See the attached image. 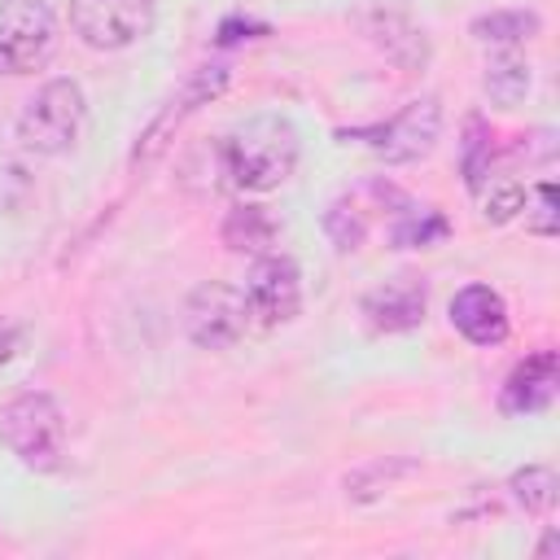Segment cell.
<instances>
[{
	"mask_svg": "<svg viewBox=\"0 0 560 560\" xmlns=\"http://www.w3.org/2000/svg\"><path fill=\"white\" fill-rule=\"evenodd\" d=\"M219 171L223 184L236 192H271L280 188L302 153L298 127L284 114H254L245 122H236L223 140H219Z\"/></svg>",
	"mask_w": 560,
	"mask_h": 560,
	"instance_id": "cell-1",
	"label": "cell"
},
{
	"mask_svg": "<svg viewBox=\"0 0 560 560\" xmlns=\"http://www.w3.org/2000/svg\"><path fill=\"white\" fill-rule=\"evenodd\" d=\"M0 442L9 446V455L35 472H52L61 468L66 455V416L57 407L52 394L44 389H26L13 402H4L0 411Z\"/></svg>",
	"mask_w": 560,
	"mask_h": 560,
	"instance_id": "cell-2",
	"label": "cell"
},
{
	"mask_svg": "<svg viewBox=\"0 0 560 560\" xmlns=\"http://www.w3.org/2000/svg\"><path fill=\"white\" fill-rule=\"evenodd\" d=\"M83 122H88V96H83V88L74 79H48L22 105V114H18V140H22L26 153L57 158V153L74 149V140L83 136Z\"/></svg>",
	"mask_w": 560,
	"mask_h": 560,
	"instance_id": "cell-3",
	"label": "cell"
},
{
	"mask_svg": "<svg viewBox=\"0 0 560 560\" xmlns=\"http://www.w3.org/2000/svg\"><path fill=\"white\" fill-rule=\"evenodd\" d=\"M57 48V18L44 0H0V74H35Z\"/></svg>",
	"mask_w": 560,
	"mask_h": 560,
	"instance_id": "cell-4",
	"label": "cell"
},
{
	"mask_svg": "<svg viewBox=\"0 0 560 560\" xmlns=\"http://www.w3.org/2000/svg\"><path fill=\"white\" fill-rule=\"evenodd\" d=\"M438 131H442V101L438 96H416L398 114H389L385 122L363 127V131H341V136H359L381 162L398 166V162L424 158L438 144Z\"/></svg>",
	"mask_w": 560,
	"mask_h": 560,
	"instance_id": "cell-5",
	"label": "cell"
},
{
	"mask_svg": "<svg viewBox=\"0 0 560 560\" xmlns=\"http://www.w3.org/2000/svg\"><path fill=\"white\" fill-rule=\"evenodd\" d=\"M158 22V0H70V26L88 48L118 52L144 39Z\"/></svg>",
	"mask_w": 560,
	"mask_h": 560,
	"instance_id": "cell-6",
	"label": "cell"
},
{
	"mask_svg": "<svg viewBox=\"0 0 560 560\" xmlns=\"http://www.w3.org/2000/svg\"><path fill=\"white\" fill-rule=\"evenodd\" d=\"M184 328L201 350H228L245 337L249 328V306L245 293L236 284L223 280H206L188 293L184 302Z\"/></svg>",
	"mask_w": 560,
	"mask_h": 560,
	"instance_id": "cell-7",
	"label": "cell"
},
{
	"mask_svg": "<svg viewBox=\"0 0 560 560\" xmlns=\"http://www.w3.org/2000/svg\"><path fill=\"white\" fill-rule=\"evenodd\" d=\"M241 293H245L249 319H258L267 328L289 324L302 311V271L289 254H258Z\"/></svg>",
	"mask_w": 560,
	"mask_h": 560,
	"instance_id": "cell-8",
	"label": "cell"
},
{
	"mask_svg": "<svg viewBox=\"0 0 560 560\" xmlns=\"http://www.w3.org/2000/svg\"><path fill=\"white\" fill-rule=\"evenodd\" d=\"M556 381H560V359H556V350H534V354H525V359L508 372L503 394H499V407H503L508 416H538V411L551 407Z\"/></svg>",
	"mask_w": 560,
	"mask_h": 560,
	"instance_id": "cell-9",
	"label": "cell"
},
{
	"mask_svg": "<svg viewBox=\"0 0 560 560\" xmlns=\"http://www.w3.org/2000/svg\"><path fill=\"white\" fill-rule=\"evenodd\" d=\"M424 306H429V289L416 276H394L376 289L363 293V315L372 319V328L381 332H407L424 324Z\"/></svg>",
	"mask_w": 560,
	"mask_h": 560,
	"instance_id": "cell-10",
	"label": "cell"
},
{
	"mask_svg": "<svg viewBox=\"0 0 560 560\" xmlns=\"http://www.w3.org/2000/svg\"><path fill=\"white\" fill-rule=\"evenodd\" d=\"M451 324L472 346H499L508 337V302L490 284H464L451 298Z\"/></svg>",
	"mask_w": 560,
	"mask_h": 560,
	"instance_id": "cell-11",
	"label": "cell"
},
{
	"mask_svg": "<svg viewBox=\"0 0 560 560\" xmlns=\"http://www.w3.org/2000/svg\"><path fill=\"white\" fill-rule=\"evenodd\" d=\"M219 236H223L228 249L258 258V254H271V245L280 241V223L267 214V206H249V201H245V206H232V210H228Z\"/></svg>",
	"mask_w": 560,
	"mask_h": 560,
	"instance_id": "cell-12",
	"label": "cell"
},
{
	"mask_svg": "<svg viewBox=\"0 0 560 560\" xmlns=\"http://www.w3.org/2000/svg\"><path fill=\"white\" fill-rule=\"evenodd\" d=\"M481 88H486V96H490L494 105L512 109V105H516V101L529 92V66H525V57H521L516 48H503V52H494V57L486 61Z\"/></svg>",
	"mask_w": 560,
	"mask_h": 560,
	"instance_id": "cell-13",
	"label": "cell"
},
{
	"mask_svg": "<svg viewBox=\"0 0 560 560\" xmlns=\"http://www.w3.org/2000/svg\"><path fill=\"white\" fill-rule=\"evenodd\" d=\"M472 35L481 44H494V48H516V44L538 35V13H529V9H499V13L477 18Z\"/></svg>",
	"mask_w": 560,
	"mask_h": 560,
	"instance_id": "cell-14",
	"label": "cell"
},
{
	"mask_svg": "<svg viewBox=\"0 0 560 560\" xmlns=\"http://www.w3.org/2000/svg\"><path fill=\"white\" fill-rule=\"evenodd\" d=\"M494 166V136H490V122L481 114H468L464 122V144H459V171H464V184L468 192L481 188V179L490 175Z\"/></svg>",
	"mask_w": 560,
	"mask_h": 560,
	"instance_id": "cell-15",
	"label": "cell"
},
{
	"mask_svg": "<svg viewBox=\"0 0 560 560\" xmlns=\"http://www.w3.org/2000/svg\"><path fill=\"white\" fill-rule=\"evenodd\" d=\"M446 232H451V223L442 219V210H433V206H407L398 214V223L389 228V241L398 249H416V245L424 249V245H438Z\"/></svg>",
	"mask_w": 560,
	"mask_h": 560,
	"instance_id": "cell-16",
	"label": "cell"
},
{
	"mask_svg": "<svg viewBox=\"0 0 560 560\" xmlns=\"http://www.w3.org/2000/svg\"><path fill=\"white\" fill-rule=\"evenodd\" d=\"M508 490H512V499H516L525 512H551L560 481H556V472H551L547 464H525V468H516V472L508 477Z\"/></svg>",
	"mask_w": 560,
	"mask_h": 560,
	"instance_id": "cell-17",
	"label": "cell"
},
{
	"mask_svg": "<svg viewBox=\"0 0 560 560\" xmlns=\"http://www.w3.org/2000/svg\"><path fill=\"white\" fill-rule=\"evenodd\" d=\"M521 210H525V228L534 236H556L560 232V192H556L551 179L525 188V206Z\"/></svg>",
	"mask_w": 560,
	"mask_h": 560,
	"instance_id": "cell-18",
	"label": "cell"
},
{
	"mask_svg": "<svg viewBox=\"0 0 560 560\" xmlns=\"http://www.w3.org/2000/svg\"><path fill=\"white\" fill-rule=\"evenodd\" d=\"M472 197H481V214H486L490 223H508V219L521 214V206H525V188H521L516 179H494V175H486Z\"/></svg>",
	"mask_w": 560,
	"mask_h": 560,
	"instance_id": "cell-19",
	"label": "cell"
},
{
	"mask_svg": "<svg viewBox=\"0 0 560 560\" xmlns=\"http://www.w3.org/2000/svg\"><path fill=\"white\" fill-rule=\"evenodd\" d=\"M324 228H328L337 249H359L363 236H368V223H363V214L350 201H332V210L324 214Z\"/></svg>",
	"mask_w": 560,
	"mask_h": 560,
	"instance_id": "cell-20",
	"label": "cell"
},
{
	"mask_svg": "<svg viewBox=\"0 0 560 560\" xmlns=\"http://www.w3.org/2000/svg\"><path fill=\"white\" fill-rule=\"evenodd\" d=\"M18 346H22V328H13V324H4V319H0V368L18 354Z\"/></svg>",
	"mask_w": 560,
	"mask_h": 560,
	"instance_id": "cell-21",
	"label": "cell"
},
{
	"mask_svg": "<svg viewBox=\"0 0 560 560\" xmlns=\"http://www.w3.org/2000/svg\"><path fill=\"white\" fill-rule=\"evenodd\" d=\"M556 542H560V538H556V529H551V534L542 538V547H538V556H551V551H556Z\"/></svg>",
	"mask_w": 560,
	"mask_h": 560,
	"instance_id": "cell-22",
	"label": "cell"
}]
</instances>
